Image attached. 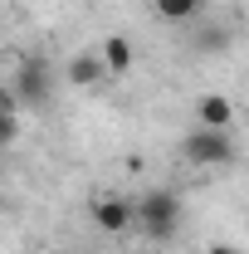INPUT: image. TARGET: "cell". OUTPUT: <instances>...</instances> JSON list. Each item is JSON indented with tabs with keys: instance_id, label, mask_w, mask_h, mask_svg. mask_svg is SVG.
<instances>
[{
	"instance_id": "cell-1",
	"label": "cell",
	"mask_w": 249,
	"mask_h": 254,
	"mask_svg": "<svg viewBox=\"0 0 249 254\" xmlns=\"http://www.w3.org/2000/svg\"><path fill=\"white\" fill-rule=\"evenodd\" d=\"M137 225L152 235L156 245L171 240L176 225H181V195H176V190H147V195L137 200Z\"/></svg>"
},
{
	"instance_id": "cell-2",
	"label": "cell",
	"mask_w": 249,
	"mask_h": 254,
	"mask_svg": "<svg viewBox=\"0 0 249 254\" xmlns=\"http://www.w3.org/2000/svg\"><path fill=\"white\" fill-rule=\"evenodd\" d=\"M186 161H195V166H230V161L240 157V147H235V137L230 132H220V127H190L186 137Z\"/></svg>"
},
{
	"instance_id": "cell-3",
	"label": "cell",
	"mask_w": 249,
	"mask_h": 254,
	"mask_svg": "<svg viewBox=\"0 0 249 254\" xmlns=\"http://www.w3.org/2000/svg\"><path fill=\"white\" fill-rule=\"evenodd\" d=\"M10 93L20 98V103H30V108H44V103L54 98V68H49V59H34L30 54V59L15 68Z\"/></svg>"
},
{
	"instance_id": "cell-4",
	"label": "cell",
	"mask_w": 249,
	"mask_h": 254,
	"mask_svg": "<svg viewBox=\"0 0 249 254\" xmlns=\"http://www.w3.org/2000/svg\"><path fill=\"white\" fill-rule=\"evenodd\" d=\"M93 220L108 230V235H123L137 225V200H123V195H98L93 200Z\"/></svg>"
},
{
	"instance_id": "cell-5",
	"label": "cell",
	"mask_w": 249,
	"mask_h": 254,
	"mask_svg": "<svg viewBox=\"0 0 249 254\" xmlns=\"http://www.w3.org/2000/svg\"><path fill=\"white\" fill-rule=\"evenodd\" d=\"M103 73H108L103 49H83V54H73V64H68V83H73V88H98Z\"/></svg>"
},
{
	"instance_id": "cell-6",
	"label": "cell",
	"mask_w": 249,
	"mask_h": 254,
	"mask_svg": "<svg viewBox=\"0 0 249 254\" xmlns=\"http://www.w3.org/2000/svg\"><path fill=\"white\" fill-rule=\"evenodd\" d=\"M195 123L230 132V127H235V103H230V98H220V93H205L200 103H195Z\"/></svg>"
},
{
	"instance_id": "cell-7",
	"label": "cell",
	"mask_w": 249,
	"mask_h": 254,
	"mask_svg": "<svg viewBox=\"0 0 249 254\" xmlns=\"http://www.w3.org/2000/svg\"><path fill=\"white\" fill-rule=\"evenodd\" d=\"M205 5L210 0H152L156 20H166V25H200Z\"/></svg>"
},
{
	"instance_id": "cell-8",
	"label": "cell",
	"mask_w": 249,
	"mask_h": 254,
	"mask_svg": "<svg viewBox=\"0 0 249 254\" xmlns=\"http://www.w3.org/2000/svg\"><path fill=\"white\" fill-rule=\"evenodd\" d=\"M98 49H103V64H108V73H118V78H123L127 68H132V39H123V34H108Z\"/></svg>"
},
{
	"instance_id": "cell-9",
	"label": "cell",
	"mask_w": 249,
	"mask_h": 254,
	"mask_svg": "<svg viewBox=\"0 0 249 254\" xmlns=\"http://www.w3.org/2000/svg\"><path fill=\"white\" fill-rule=\"evenodd\" d=\"M190 49H195V54H225V49H230V30H225V25H210V30H195Z\"/></svg>"
},
{
	"instance_id": "cell-10",
	"label": "cell",
	"mask_w": 249,
	"mask_h": 254,
	"mask_svg": "<svg viewBox=\"0 0 249 254\" xmlns=\"http://www.w3.org/2000/svg\"><path fill=\"white\" fill-rule=\"evenodd\" d=\"M205 254H245V250H240V245H225V240H215V245H210Z\"/></svg>"
},
{
	"instance_id": "cell-11",
	"label": "cell",
	"mask_w": 249,
	"mask_h": 254,
	"mask_svg": "<svg viewBox=\"0 0 249 254\" xmlns=\"http://www.w3.org/2000/svg\"><path fill=\"white\" fill-rule=\"evenodd\" d=\"M49 254H68V250H49Z\"/></svg>"
}]
</instances>
